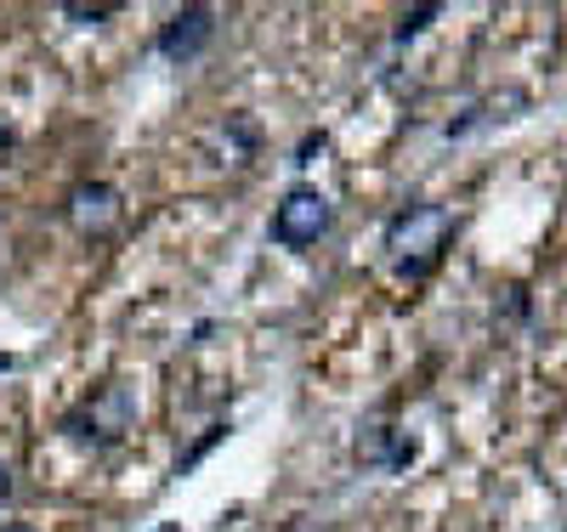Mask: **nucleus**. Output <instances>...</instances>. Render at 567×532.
<instances>
[{
  "label": "nucleus",
  "instance_id": "13",
  "mask_svg": "<svg viewBox=\"0 0 567 532\" xmlns=\"http://www.w3.org/2000/svg\"><path fill=\"white\" fill-rule=\"evenodd\" d=\"M0 532H34V526H0Z\"/></svg>",
  "mask_w": 567,
  "mask_h": 532
},
{
  "label": "nucleus",
  "instance_id": "7",
  "mask_svg": "<svg viewBox=\"0 0 567 532\" xmlns=\"http://www.w3.org/2000/svg\"><path fill=\"white\" fill-rule=\"evenodd\" d=\"M216 142H221V165H250L256 159V148H261V125L250 119V114H227L216 131H210Z\"/></svg>",
  "mask_w": 567,
  "mask_h": 532
},
{
  "label": "nucleus",
  "instance_id": "14",
  "mask_svg": "<svg viewBox=\"0 0 567 532\" xmlns=\"http://www.w3.org/2000/svg\"><path fill=\"white\" fill-rule=\"evenodd\" d=\"M165 532H182V526H165Z\"/></svg>",
  "mask_w": 567,
  "mask_h": 532
},
{
  "label": "nucleus",
  "instance_id": "4",
  "mask_svg": "<svg viewBox=\"0 0 567 532\" xmlns=\"http://www.w3.org/2000/svg\"><path fill=\"white\" fill-rule=\"evenodd\" d=\"M63 221H69L80 238H109V232L125 221L120 187H114V181H97V176L74 181V187H69V199H63Z\"/></svg>",
  "mask_w": 567,
  "mask_h": 532
},
{
  "label": "nucleus",
  "instance_id": "11",
  "mask_svg": "<svg viewBox=\"0 0 567 532\" xmlns=\"http://www.w3.org/2000/svg\"><path fill=\"white\" fill-rule=\"evenodd\" d=\"M323 148H329V136H323V131H318V136H307V142H301V154H296V165H312Z\"/></svg>",
  "mask_w": 567,
  "mask_h": 532
},
{
  "label": "nucleus",
  "instance_id": "5",
  "mask_svg": "<svg viewBox=\"0 0 567 532\" xmlns=\"http://www.w3.org/2000/svg\"><path fill=\"white\" fill-rule=\"evenodd\" d=\"M210 40H216V12L210 7H182V12L165 18V29H159L154 45H159L165 63H194Z\"/></svg>",
  "mask_w": 567,
  "mask_h": 532
},
{
  "label": "nucleus",
  "instance_id": "1",
  "mask_svg": "<svg viewBox=\"0 0 567 532\" xmlns=\"http://www.w3.org/2000/svg\"><path fill=\"white\" fill-rule=\"evenodd\" d=\"M454 238V216L443 205H403L392 221H386V261L403 272V278H425Z\"/></svg>",
  "mask_w": 567,
  "mask_h": 532
},
{
  "label": "nucleus",
  "instance_id": "2",
  "mask_svg": "<svg viewBox=\"0 0 567 532\" xmlns=\"http://www.w3.org/2000/svg\"><path fill=\"white\" fill-rule=\"evenodd\" d=\"M131 425H136V392L125 379H109V385H97L69 419H63V430L69 437H80V442H91V448H114V442H125L131 437Z\"/></svg>",
  "mask_w": 567,
  "mask_h": 532
},
{
  "label": "nucleus",
  "instance_id": "8",
  "mask_svg": "<svg viewBox=\"0 0 567 532\" xmlns=\"http://www.w3.org/2000/svg\"><path fill=\"white\" fill-rule=\"evenodd\" d=\"M63 18H74V23H109V18H120V0H97V7H85V0H63Z\"/></svg>",
  "mask_w": 567,
  "mask_h": 532
},
{
  "label": "nucleus",
  "instance_id": "3",
  "mask_svg": "<svg viewBox=\"0 0 567 532\" xmlns=\"http://www.w3.org/2000/svg\"><path fill=\"white\" fill-rule=\"evenodd\" d=\"M329 227H336V205H329V192H318L312 181H296L278 199V210H272V244L312 250Z\"/></svg>",
  "mask_w": 567,
  "mask_h": 532
},
{
  "label": "nucleus",
  "instance_id": "10",
  "mask_svg": "<svg viewBox=\"0 0 567 532\" xmlns=\"http://www.w3.org/2000/svg\"><path fill=\"white\" fill-rule=\"evenodd\" d=\"M437 12H443V7H420V12H409V18L398 23V40H409V34H420V29H425V23H432Z\"/></svg>",
  "mask_w": 567,
  "mask_h": 532
},
{
  "label": "nucleus",
  "instance_id": "6",
  "mask_svg": "<svg viewBox=\"0 0 567 532\" xmlns=\"http://www.w3.org/2000/svg\"><path fill=\"white\" fill-rule=\"evenodd\" d=\"M352 453H358L363 470H403L414 459V442H409V430H398V425H369L363 437L352 442Z\"/></svg>",
  "mask_w": 567,
  "mask_h": 532
},
{
  "label": "nucleus",
  "instance_id": "9",
  "mask_svg": "<svg viewBox=\"0 0 567 532\" xmlns=\"http://www.w3.org/2000/svg\"><path fill=\"white\" fill-rule=\"evenodd\" d=\"M18 154H23L18 125H12V119H0V170H12V165H18Z\"/></svg>",
  "mask_w": 567,
  "mask_h": 532
},
{
  "label": "nucleus",
  "instance_id": "12",
  "mask_svg": "<svg viewBox=\"0 0 567 532\" xmlns=\"http://www.w3.org/2000/svg\"><path fill=\"white\" fill-rule=\"evenodd\" d=\"M12 488H18V476H12V465H7V459H0V510L12 504Z\"/></svg>",
  "mask_w": 567,
  "mask_h": 532
}]
</instances>
